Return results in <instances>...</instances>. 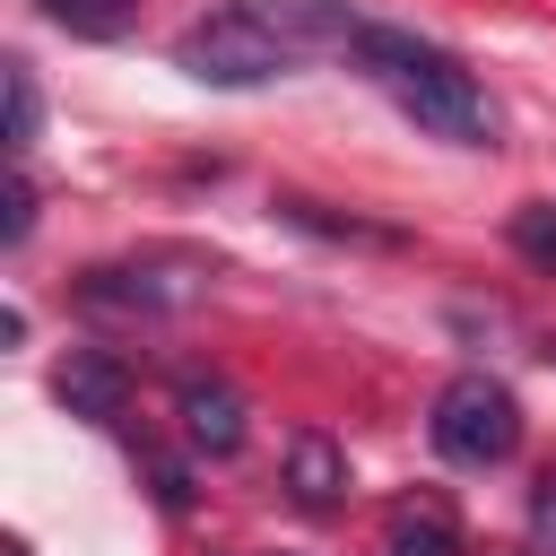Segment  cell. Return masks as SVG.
<instances>
[{"label": "cell", "mask_w": 556, "mask_h": 556, "mask_svg": "<svg viewBox=\"0 0 556 556\" xmlns=\"http://www.w3.org/2000/svg\"><path fill=\"white\" fill-rule=\"evenodd\" d=\"M530 530H539V539H556V469H547V478H539V495H530Z\"/></svg>", "instance_id": "cell-17"}, {"label": "cell", "mask_w": 556, "mask_h": 556, "mask_svg": "<svg viewBox=\"0 0 556 556\" xmlns=\"http://www.w3.org/2000/svg\"><path fill=\"white\" fill-rule=\"evenodd\" d=\"M295 226H313V235H348V243H400V226H356V217H321V200H278Z\"/></svg>", "instance_id": "cell-14"}, {"label": "cell", "mask_w": 556, "mask_h": 556, "mask_svg": "<svg viewBox=\"0 0 556 556\" xmlns=\"http://www.w3.org/2000/svg\"><path fill=\"white\" fill-rule=\"evenodd\" d=\"M200 287H208V261H191V252H148V261H104V269H87V278H78V304H87V313H182V304H200Z\"/></svg>", "instance_id": "cell-3"}, {"label": "cell", "mask_w": 556, "mask_h": 556, "mask_svg": "<svg viewBox=\"0 0 556 556\" xmlns=\"http://www.w3.org/2000/svg\"><path fill=\"white\" fill-rule=\"evenodd\" d=\"M382 556H460V521L443 495H400L382 521Z\"/></svg>", "instance_id": "cell-10"}, {"label": "cell", "mask_w": 556, "mask_h": 556, "mask_svg": "<svg viewBox=\"0 0 556 556\" xmlns=\"http://www.w3.org/2000/svg\"><path fill=\"white\" fill-rule=\"evenodd\" d=\"M235 17H252L261 35H278L287 52H348L365 35V17L348 0H226Z\"/></svg>", "instance_id": "cell-5"}, {"label": "cell", "mask_w": 556, "mask_h": 556, "mask_svg": "<svg viewBox=\"0 0 556 556\" xmlns=\"http://www.w3.org/2000/svg\"><path fill=\"white\" fill-rule=\"evenodd\" d=\"M504 235H513V252H521L530 269H556V200H521Z\"/></svg>", "instance_id": "cell-12"}, {"label": "cell", "mask_w": 556, "mask_h": 556, "mask_svg": "<svg viewBox=\"0 0 556 556\" xmlns=\"http://www.w3.org/2000/svg\"><path fill=\"white\" fill-rule=\"evenodd\" d=\"M148 486H156L165 513H191V469L182 460H148Z\"/></svg>", "instance_id": "cell-16"}, {"label": "cell", "mask_w": 556, "mask_h": 556, "mask_svg": "<svg viewBox=\"0 0 556 556\" xmlns=\"http://www.w3.org/2000/svg\"><path fill=\"white\" fill-rule=\"evenodd\" d=\"M26 235H35V174H17V182H9V200H0V243L17 252Z\"/></svg>", "instance_id": "cell-15"}, {"label": "cell", "mask_w": 556, "mask_h": 556, "mask_svg": "<svg viewBox=\"0 0 556 556\" xmlns=\"http://www.w3.org/2000/svg\"><path fill=\"white\" fill-rule=\"evenodd\" d=\"M122 400H130V365H122L113 348H70V365H61V408H70V417L113 426V417H122Z\"/></svg>", "instance_id": "cell-8"}, {"label": "cell", "mask_w": 556, "mask_h": 556, "mask_svg": "<svg viewBox=\"0 0 556 556\" xmlns=\"http://www.w3.org/2000/svg\"><path fill=\"white\" fill-rule=\"evenodd\" d=\"M0 87H9V148L26 156V148H35V130H43V96H35V70H26V61H9V70H0Z\"/></svg>", "instance_id": "cell-13"}, {"label": "cell", "mask_w": 556, "mask_h": 556, "mask_svg": "<svg viewBox=\"0 0 556 556\" xmlns=\"http://www.w3.org/2000/svg\"><path fill=\"white\" fill-rule=\"evenodd\" d=\"M52 26H70V35H87V43H113L122 26H130V9L139 0H35Z\"/></svg>", "instance_id": "cell-11"}, {"label": "cell", "mask_w": 556, "mask_h": 556, "mask_svg": "<svg viewBox=\"0 0 556 556\" xmlns=\"http://www.w3.org/2000/svg\"><path fill=\"white\" fill-rule=\"evenodd\" d=\"M174 417H182V443L208 452V460L243 452V434H252V400H243L235 382H217V374H191V382L174 391Z\"/></svg>", "instance_id": "cell-6"}, {"label": "cell", "mask_w": 556, "mask_h": 556, "mask_svg": "<svg viewBox=\"0 0 556 556\" xmlns=\"http://www.w3.org/2000/svg\"><path fill=\"white\" fill-rule=\"evenodd\" d=\"M391 104H400L417 130L452 139V148H495V104L478 96V78H469L460 61H443V70H426V78L391 87Z\"/></svg>", "instance_id": "cell-4"}, {"label": "cell", "mask_w": 556, "mask_h": 556, "mask_svg": "<svg viewBox=\"0 0 556 556\" xmlns=\"http://www.w3.org/2000/svg\"><path fill=\"white\" fill-rule=\"evenodd\" d=\"M287 495H295L304 513H339V504H348V452H339L321 426L287 434Z\"/></svg>", "instance_id": "cell-9"}, {"label": "cell", "mask_w": 556, "mask_h": 556, "mask_svg": "<svg viewBox=\"0 0 556 556\" xmlns=\"http://www.w3.org/2000/svg\"><path fill=\"white\" fill-rule=\"evenodd\" d=\"M547 356H556V348H547Z\"/></svg>", "instance_id": "cell-18"}, {"label": "cell", "mask_w": 556, "mask_h": 556, "mask_svg": "<svg viewBox=\"0 0 556 556\" xmlns=\"http://www.w3.org/2000/svg\"><path fill=\"white\" fill-rule=\"evenodd\" d=\"M426 443L460 469H495V460L521 452V400L495 374H452L426 408Z\"/></svg>", "instance_id": "cell-1"}, {"label": "cell", "mask_w": 556, "mask_h": 556, "mask_svg": "<svg viewBox=\"0 0 556 556\" xmlns=\"http://www.w3.org/2000/svg\"><path fill=\"white\" fill-rule=\"evenodd\" d=\"M452 52L443 43H426V35H408V26H365L356 43H348V70H365L374 87H408V78H426V70H443Z\"/></svg>", "instance_id": "cell-7"}, {"label": "cell", "mask_w": 556, "mask_h": 556, "mask_svg": "<svg viewBox=\"0 0 556 556\" xmlns=\"http://www.w3.org/2000/svg\"><path fill=\"white\" fill-rule=\"evenodd\" d=\"M174 70L200 78V87H269V78L295 70V52H287L278 35H261L252 17L217 9V17H200V26L174 35Z\"/></svg>", "instance_id": "cell-2"}]
</instances>
